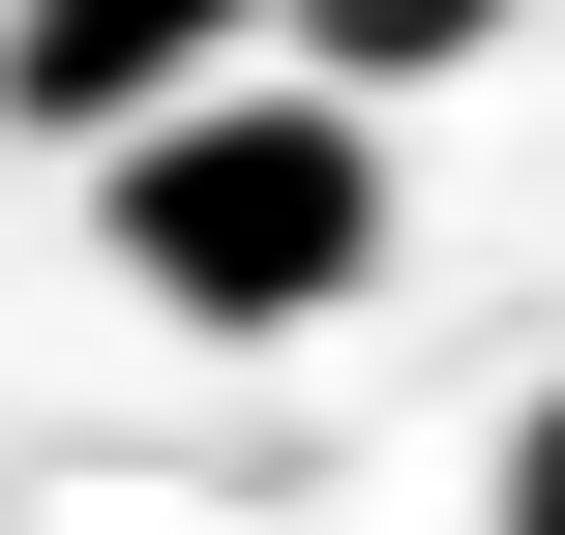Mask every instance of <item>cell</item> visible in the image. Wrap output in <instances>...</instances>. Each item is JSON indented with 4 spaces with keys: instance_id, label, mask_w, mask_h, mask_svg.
Segmentation results:
<instances>
[{
    "instance_id": "obj_1",
    "label": "cell",
    "mask_w": 565,
    "mask_h": 535,
    "mask_svg": "<svg viewBox=\"0 0 565 535\" xmlns=\"http://www.w3.org/2000/svg\"><path fill=\"white\" fill-rule=\"evenodd\" d=\"M89 238H119V298H149V328L268 357V328H328V298L387 268V119H358V89H298V60H209L179 119H119V149H89Z\"/></svg>"
},
{
    "instance_id": "obj_2",
    "label": "cell",
    "mask_w": 565,
    "mask_h": 535,
    "mask_svg": "<svg viewBox=\"0 0 565 535\" xmlns=\"http://www.w3.org/2000/svg\"><path fill=\"white\" fill-rule=\"evenodd\" d=\"M238 30H268V0H0V119H30V149H119V119H179Z\"/></svg>"
},
{
    "instance_id": "obj_3",
    "label": "cell",
    "mask_w": 565,
    "mask_h": 535,
    "mask_svg": "<svg viewBox=\"0 0 565 535\" xmlns=\"http://www.w3.org/2000/svg\"><path fill=\"white\" fill-rule=\"evenodd\" d=\"M268 30H298V89H358V119H387V89H447V60H507L536 0H268Z\"/></svg>"
},
{
    "instance_id": "obj_4",
    "label": "cell",
    "mask_w": 565,
    "mask_h": 535,
    "mask_svg": "<svg viewBox=\"0 0 565 535\" xmlns=\"http://www.w3.org/2000/svg\"><path fill=\"white\" fill-rule=\"evenodd\" d=\"M507 535H565V387H536V417H507Z\"/></svg>"
}]
</instances>
